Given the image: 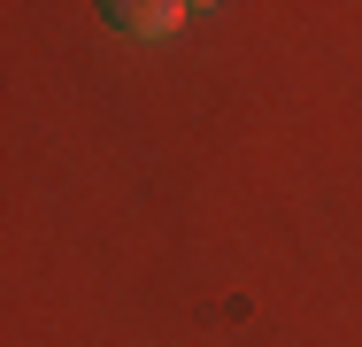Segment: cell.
<instances>
[{
    "label": "cell",
    "mask_w": 362,
    "mask_h": 347,
    "mask_svg": "<svg viewBox=\"0 0 362 347\" xmlns=\"http://www.w3.org/2000/svg\"><path fill=\"white\" fill-rule=\"evenodd\" d=\"M100 16H108L116 31H139V39H162V31H177V16H185V8H177V0H108Z\"/></svg>",
    "instance_id": "6da1fadb"
}]
</instances>
